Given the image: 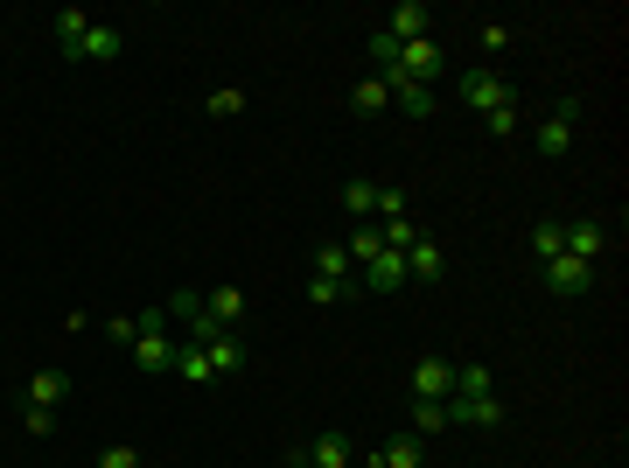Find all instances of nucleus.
<instances>
[{
  "label": "nucleus",
  "mask_w": 629,
  "mask_h": 468,
  "mask_svg": "<svg viewBox=\"0 0 629 468\" xmlns=\"http://www.w3.org/2000/svg\"><path fill=\"white\" fill-rule=\"evenodd\" d=\"M448 426H483V434H497V426H504V399H497V391H475V399H448Z\"/></svg>",
  "instance_id": "39448f33"
},
{
  "label": "nucleus",
  "mask_w": 629,
  "mask_h": 468,
  "mask_svg": "<svg viewBox=\"0 0 629 468\" xmlns=\"http://www.w3.org/2000/svg\"><path fill=\"white\" fill-rule=\"evenodd\" d=\"M308 301H315V308H336L342 287H329V279H308Z\"/></svg>",
  "instance_id": "c9c22d12"
},
{
  "label": "nucleus",
  "mask_w": 629,
  "mask_h": 468,
  "mask_svg": "<svg viewBox=\"0 0 629 468\" xmlns=\"http://www.w3.org/2000/svg\"><path fill=\"white\" fill-rule=\"evenodd\" d=\"M126 49V35L112 28V22H91V35L78 43V64H112V56Z\"/></svg>",
  "instance_id": "a211bd4d"
},
{
  "label": "nucleus",
  "mask_w": 629,
  "mask_h": 468,
  "mask_svg": "<svg viewBox=\"0 0 629 468\" xmlns=\"http://www.w3.org/2000/svg\"><path fill=\"white\" fill-rule=\"evenodd\" d=\"M315 279H329V287H342V294H350V287H357V259H350V252H342L336 238H329V246H315Z\"/></svg>",
  "instance_id": "f8f14e48"
},
{
  "label": "nucleus",
  "mask_w": 629,
  "mask_h": 468,
  "mask_svg": "<svg viewBox=\"0 0 629 468\" xmlns=\"http://www.w3.org/2000/svg\"><path fill=\"white\" fill-rule=\"evenodd\" d=\"M22 426H29V434H35V441H43V434H49V426H56V413H49V406H29V413H22Z\"/></svg>",
  "instance_id": "f704fd0d"
},
{
  "label": "nucleus",
  "mask_w": 629,
  "mask_h": 468,
  "mask_svg": "<svg viewBox=\"0 0 629 468\" xmlns=\"http://www.w3.org/2000/svg\"><path fill=\"white\" fill-rule=\"evenodd\" d=\"M357 287H364V294H398V287H413V273H406V252H378V259H364Z\"/></svg>",
  "instance_id": "423d86ee"
},
{
  "label": "nucleus",
  "mask_w": 629,
  "mask_h": 468,
  "mask_svg": "<svg viewBox=\"0 0 629 468\" xmlns=\"http://www.w3.org/2000/svg\"><path fill=\"white\" fill-rule=\"evenodd\" d=\"M454 99H462L469 112H497V105H510V84H504L490 64H475V70H462V78H454Z\"/></svg>",
  "instance_id": "f03ea898"
},
{
  "label": "nucleus",
  "mask_w": 629,
  "mask_h": 468,
  "mask_svg": "<svg viewBox=\"0 0 629 468\" xmlns=\"http://www.w3.org/2000/svg\"><path fill=\"white\" fill-rule=\"evenodd\" d=\"M448 426V399H413V434L427 441V434H441Z\"/></svg>",
  "instance_id": "393cba45"
},
{
  "label": "nucleus",
  "mask_w": 629,
  "mask_h": 468,
  "mask_svg": "<svg viewBox=\"0 0 629 468\" xmlns=\"http://www.w3.org/2000/svg\"><path fill=\"white\" fill-rule=\"evenodd\" d=\"M342 252H350L357 266H364V259H378V252H385V231H378V224H357V238H350Z\"/></svg>",
  "instance_id": "c756f323"
},
{
  "label": "nucleus",
  "mask_w": 629,
  "mask_h": 468,
  "mask_svg": "<svg viewBox=\"0 0 629 468\" xmlns=\"http://www.w3.org/2000/svg\"><path fill=\"white\" fill-rule=\"evenodd\" d=\"M105 335H112V350H133V335H141V329H133V315H112Z\"/></svg>",
  "instance_id": "473e14b6"
},
{
  "label": "nucleus",
  "mask_w": 629,
  "mask_h": 468,
  "mask_svg": "<svg viewBox=\"0 0 629 468\" xmlns=\"http://www.w3.org/2000/svg\"><path fill=\"white\" fill-rule=\"evenodd\" d=\"M385 35H392V43H419V35H434V8H427V0H398Z\"/></svg>",
  "instance_id": "9d476101"
},
{
  "label": "nucleus",
  "mask_w": 629,
  "mask_h": 468,
  "mask_svg": "<svg viewBox=\"0 0 629 468\" xmlns=\"http://www.w3.org/2000/svg\"><path fill=\"white\" fill-rule=\"evenodd\" d=\"M448 70V56H441V43L434 35H419V43H398V56H392V70L385 78H406V84H427V78H441Z\"/></svg>",
  "instance_id": "f257e3e1"
},
{
  "label": "nucleus",
  "mask_w": 629,
  "mask_h": 468,
  "mask_svg": "<svg viewBox=\"0 0 629 468\" xmlns=\"http://www.w3.org/2000/svg\"><path fill=\"white\" fill-rule=\"evenodd\" d=\"M475 391H497V370H490V364H454V391H448V399H475Z\"/></svg>",
  "instance_id": "5701e85b"
},
{
  "label": "nucleus",
  "mask_w": 629,
  "mask_h": 468,
  "mask_svg": "<svg viewBox=\"0 0 629 468\" xmlns=\"http://www.w3.org/2000/svg\"><path fill=\"white\" fill-rule=\"evenodd\" d=\"M203 357H210V370H217V378H238V370L252 364V350H245L238 335L224 329V335H210V343H203Z\"/></svg>",
  "instance_id": "9b49d317"
},
{
  "label": "nucleus",
  "mask_w": 629,
  "mask_h": 468,
  "mask_svg": "<svg viewBox=\"0 0 629 468\" xmlns=\"http://www.w3.org/2000/svg\"><path fill=\"white\" fill-rule=\"evenodd\" d=\"M245 105H252V99H245V91L238 84H224V91H210V119H238V112Z\"/></svg>",
  "instance_id": "7c9ffc66"
},
{
  "label": "nucleus",
  "mask_w": 629,
  "mask_h": 468,
  "mask_svg": "<svg viewBox=\"0 0 629 468\" xmlns=\"http://www.w3.org/2000/svg\"><path fill=\"white\" fill-rule=\"evenodd\" d=\"M203 322H210V329H232V335H238V322H245V294H238V287H217V294H203Z\"/></svg>",
  "instance_id": "ddd939ff"
},
{
  "label": "nucleus",
  "mask_w": 629,
  "mask_h": 468,
  "mask_svg": "<svg viewBox=\"0 0 629 468\" xmlns=\"http://www.w3.org/2000/svg\"><path fill=\"white\" fill-rule=\"evenodd\" d=\"M350 461H357V447L342 441L336 426H329V434H315V441H308V468H350Z\"/></svg>",
  "instance_id": "6ab92c4d"
},
{
  "label": "nucleus",
  "mask_w": 629,
  "mask_h": 468,
  "mask_svg": "<svg viewBox=\"0 0 629 468\" xmlns=\"http://www.w3.org/2000/svg\"><path fill=\"white\" fill-rule=\"evenodd\" d=\"M133 370H147V378H168V364H176V335H133Z\"/></svg>",
  "instance_id": "6e6552de"
},
{
  "label": "nucleus",
  "mask_w": 629,
  "mask_h": 468,
  "mask_svg": "<svg viewBox=\"0 0 629 468\" xmlns=\"http://www.w3.org/2000/svg\"><path fill=\"white\" fill-rule=\"evenodd\" d=\"M147 468H155V461H147Z\"/></svg>",
  "instance_id": "e433bc0d"
},
{
  "label": "nucleus",
  "mask_w": 629,
  "mask_h": 468,
  "mask_svg": "<svg viewBox=\"0 0 629 468\" xmlns=\"http://www.w3.org/2000/svg\"><path fill=\"white\" fill-rule=\"evenodd\" d=\"M546 287L560 294V301H581V294H595V266H587V259H546Z\"/></svg>",
  "instance_id": "20e7f679"
},
{
  "label": "nucleus",
  "mask_w": 629,
  "mask_h": 468,
  "mask_svg": "<svg viewBox=\"0 0 629 468\" xmlns=\"http://www.w3.org/2000/svg\"><path fill=\"white\" fill-rule=\"evenodd\" d=\"M398 217H413V196H406V190H385V182H378V217H371V224H398Z\"/></svg>",
  "instance_id": "c85d7f7f"
},
{
  "label": "nucleus",
  "mask_w": 629,
  "mask_h": 468,
  "mask_svg": "<svg viewBox=\"0 0 629 468\" xmlns=\"http://www.w3.org/2000/svg\"><path fill=\"white\" fill-rule=\"evenodd\" d=\"M419 455H427V441H419V434H398V441L378 447V461H385V468H419Z\"/></svg>",
  "instance_id": "b1692460"
},
{
  "label": "nucleus",
  "mask_w": 629,
  "mask_h": 468,
  "mask_svg": "<svg viewBox=\"0 0 629 468\" xmlns=\"http://www.w3.org/2000/svg\"><path fill=\"white\" fill-rule=\"evenodd\" d=\"M560 252H566V224L560 217H539V224H531V259L546 266V259H560Z\"/></svg>",
  "instance_id": "aec40b11"
},
{
  "label": "nucleus",
  "mask_w": 629,
  "mask_h": 468,
  "mask_svg": "<svg viewBox=\"0 0 629 468\" xmlns=\"http://www.w3.org/2000/svg\"><path fill=\"white\" fill-rule=\"evenodd\" d=\"M483 126H490L497 140H518V134H525V112H518V99L497 105V112H483Z\"/></svg>",
  "instance_id": "a878e982"
},
{
  "label": "nucleus",
  "mask_w": 629,
  "mask_h": 468,
  "mask_svg": "<svg viewBox=\"0 0 629 468\" xmlns=\"http://www.w3.org/2000/svg\"><path fill=\"white\" fill-rule=\"evenodd\" d=\"M342 203H350V217H378V182H342Z\"/></svg>",
  "instance_id": "cd10ccee"
},
{
  "label": "nucleus",
  "mask_w": 629,
  "mask_h": 468,
  "mask_svg": "<svg viewBox=\"0 0 629 468\" xmlns=\"http://www.w3.org/2000/svg\"><path fill=\"white\" fill-rule=\"evenodd\" d=\"M168 378H182V385H217V370H210L203 343H176V364H168Z\"/></svg>",
  "instance_id": "f3484780"
},
{
  "label": "nucleus",
  "mask_w": 629,
  "mask_h": 468,
  "mask_svg": "<svg viewBox=\"0 0 629 468\" xmlns=\"http://www.w3.org/2000/svg\"><path fill=\"white\" fill-rule=\"evenodd\" d=\"M70 399V378H64V370H35V378H29V406H64Z\"/></svg>",
  "instance_id": "412c9836"
},
{
  "label": "nucleus",
  "mask_w": 629,
  "mask_h": 468,
  "mask_svg": "<svg viewBox=\"0 0 629 468\" xmlns=\"http://www.w3.org/2000/svg\"><path fill=\"white\" fill-rule=\"evenodd\" d=\"M99 468H147V455H141V447H105V455H99Z\"/></svg>",
  "instance_id": "2f4dec72"
},
{
  "label": "nucleus",
  "mask_w": 629,
  "mask_h": 468,
  "mask_svg": "<svg viewBox=\"0 0 629 468\" xmlns=\"http://www.w3.org/2000/svg\"><path fill=\"white\" fill-rule=\"evenodd\" d=\"M133 329H141V335H168V308H141V315H133Z\"/></svg>",
  "instance_id": "72a5a7b5"
},
{
  "label": "nucleus",
  "mask_w": 629,
  "mask_h": 468,
  "mask_svg": "<svg viewBox=\"0 0 629 468\" xmlns=\"http://www.w3.org/2000/svg\"><path fill=\"white\" fill-rule=\"evenodd\" d=\"M161 308H168V322H182V329H189V322L203 315V294H196V287H176V294H168Z\"/></svg>",
  "instance_id": "bb28decb"
},
{
  "label": "nucleus",
  "mask_w": 629,
  "mask_h": 468,
  "mask_svg": "<svg viewBox=\"0 0 629 468\" xmlns=\"http://www.w3.org/2000/svg\"><path fill=\"white\" fill-rule=\"evenodd\" d=\"M392 105L406 112V119H427V112H434V84H406V78H392Z\"/></svg>",
  "instance_id": "4be33fe9"
},
{
  "label": "nucleus",
  "mask_w": 629,
  "mask_h": 468,
  "mask_svg": "<svg viewBox=\"0 0 629 468\" xmlns=\"http://www.w3.org/2000/svg\"><path fill=\"white\" fill-rule=\"evenodd\" d=\"M301 468H308V461H301Z\"/></svg>",
  "instance_id": "4c0bfd02"
},
{
  "label": "nucleus",
  "mask_w": 629,
  "mask_h": 468,
  "mask_svg": "<svg viewBox=\"0 0 629 468\" xmlns=\"http://www.w3.org/2000/svg\"><path fill=\"white\" fill-rule=\"evenodd\" d=\"M406 273H413V287H434V279L448 273L441 246H434V238H419V246H406Z\"/></svg>",
  "instance_id": "dca6fc26"
},
{
  "label": "nucleus",
  "mask_w": 629,
  "mask_h": 468,
  "mask_svg": "<svg viewBox=\"0 0 629 468\" xmlns=\"http://www.w3.org/2000/svg\"><path fill=\"white\" fill-rule=\"evenodd\" d=\"M385 105H392V78H385V70H378V78H357V84H350V112H357V119H378Z\"/></svg>",
  "instance_id": "4468645a"
},
{
  "label": "nucleus",
  "mask_w": 629,
  "mask_h": 468,
  "mask_svg": "<svg viewBox=\"0 0 629 468\" xmlns=\"http://www.w3.org/2000/svg\"><path fill=\"white\" fill-rule=\"evenodd\" d=\"M574 119H581V105H574V99H566L560 112H546V119H539V126H531V147H539V155H546V161H560V155H566V147H574Z\"/></svg>",
  "instance_id": "7ed1b4c3"
},
{
  "label": "nucleus",
  "mask_w": 629,
  "mask_h": 468,
  "mask_svg": "<svg viewBox=\"0 0 629 468\" xmlns=\"http://www.w3.org/2000/svg\"><path fill=\"white\" fill-rule=\"evenodd\" d=\"M454 391V357H419L413 364V399H448Z\"/></svg>",
  "instance_id": "1a4fd4ad"
},
{
  "label": "nucleus",
  "mask_w": 629,
  "mask_h": 468,
  "mask_svg": "<svg viewBox=\"0 0 629 468\" xmlns=\"http://www.w3.org/2000/svg\"><path fill=\"white\" fill-rule=\"evenodd\" d=\"M566 259L602 266V259H608V224L602 217H574V224H566Z\"/></svg>",
  "instance_id": "0eeeda50"
},
{
  "label": "nucleus",
  "mask_w": 629,
  "mask_h": 468,
  "mask_svg": "<svg viewBox=\"0 0 629 468\" xmlns=\"http://www.w3.org/2000/svg\"><path fill=\"white\" fill-rule=\"evenodd\" d=\"M85 35H91V8H64V14H56V56H64V64H78Z\"/></svg>",
  "instance_id": "2eb2a0df"
}]
</instances>
